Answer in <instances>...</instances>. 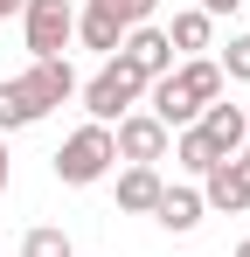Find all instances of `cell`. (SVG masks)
I'll use <instances>...</instances> for the list:
<instances>
[{"instance_id":"cell-21","label":"cell","mask_w":250,"mask_h":257,"mask_svg":"<svg viewBox=\"0 0 250 257\" xmlns=\"http://www.w3.org/2000/svg\"><path fill=\"white\" fill-rule=\"evenodd\" d=\"M7 174H14V160H7V139H0V195H7Z\"/></svg>"},{"instance_id":"cell-16","label":"cell","mask_w":250,"mask_h":257,"mask_svg":"<svg viewBox=\"0 0 250 257\" xmlns=\"http://www.w3.org/2000/svg\"><path fill=\"white\" fill-rule=\"evenodd\" d=\"M215 160H222V153H215V146H208L195 125H188V132H174V167H181V174H208Z\"/></svg>"},{"instance_id":"cell-13","label":"cell","mask_w":250,"mask_h":257,"mask_svg":"<svg viewBox=\"0 0 250 257\" xmlns=\"http://www.w3.org/2000/svg\"><path fill=\"white\" fill-rule=\"evenodd\" d=\"M77 42H83V49H97V56L111 63V56H118V42H125V28L111 21V14H97V7H83V14H77Z\"/></svg>"},{"instance_id":"cell-11","label":"cell","mask_w":250,"mask_h":257,"mask_svg":"<svg viewBox=\"0 0 250 257\" xmlns=\"http://www.w3.org/2000/svg\"><path fill=\"white\" fill-rule=\"evenodd\" d=\"M202 188H160V202H153V222H160V229H174V236H181V229H195V222H202Z\"/></svg>"},{"instance_id":"cell-17","label":"cell","mask_w":250,"mask_h":257,"mask_svg":"<svg viewBox=\"0 0 250 257\" xmlns=\"http://www.w3.org/2000/svg\"><path fill=\"white\" fill-rule=\"evenodd\" d=\"M21 257H77V250H70V236H63L56 222H42V229L21 236Z\"/></svg>"},{"instance_id":"cell-24","label":"cell","mask_w":250,"mask_h":257,"mask_svg":"<svg viewBox=\"0 0 250 257\" xmlns=\"http://www.w3.org/2000/svg\"><path fill=\"white\" fill-rule=\"evenodd\" d=\"M243 153H250V125H243Z\"/></svg>"},{"instance_id":"cell-10","label":"cell","mask_w":250,"mask_h":257,"mask_svg":"<svg viewBox=\"0 0 250 257\" xmlns=\"http://www.w3.org/2000/svg\"><path fill=\"white\" fill-rule=\"evenodd\" d=\"M28 84H35V97L56 111V104L77 97V70H70V56H42V63H28Z\"/></svg>"},{"instance_id":"cell-8","label":"cell","mask_w":250,"mask_h":257,"mask_svg":"<svg viewBox=\"0 0 250 257\" xmlns=\"http://www.w3.org/2000/svg\"><path fill=\"white\" fill-rule=\"evenodd\" d=\"M146 111H153V118H160L167 132H188V125H195V118H202V104H195V97H188V90L174 84V70H167V77H153V84H146Z\"/></svg>"},{"instance_id":"cell-23","label":"cell","mask_w":250,"mask_h":257,"mask_svg":"<svg viewBox=\"0 0 250 257\" xmlns=\"http://www.w3.org/2000/svg\"><path fill=\"white\" fill-rule=\"evenodd\" d=\"M236 257H250V243H236Z\"/></svg>"},{"instance_id":"cell-2","label":"cell","mask_w":250,"mask_h":257,"mask_svg":"<svg viewBox=\"0 0 250 257\" xmlns=\"http://www.w3.org/2000/svg\"><path fill=\"white\" fill-rule=\"evenodd\" d=\"M77 97H83V111H90V125H118L125 111H139V97H146V77L139 70H125L118 56L90 77V84H77Z\"/></svg>"},{"instance_id":"cell-6","label":"cell","mask_w":250,"mask_h":257,"mask_svg":"<svg viewBox=\"0 0 250 257\" xmlns=\"http://www.w3.org/2000/svg\"><path fill=\"white\" fill-rule=\"evenodd\" d=\"M118 63H125V70H139V77L153 84V77H167V70H174V49H167V35L153 28V21H146V28H125Z\"/></svg>"},{"instance_id":"cell-1","label":"cell","mask_w":250,"mask_h":257,"mask_svg":"<svg viewBox=\"0 0 250 257\" xmlns=\"http://www.w3.org/2000/svg\"><path fill=\"white\" fill-rule=\"evenodd\" d=\"M118 167V146H111V125H77L63 146H56V181L63 188H90Z\"/></svg>"},{"instance_id":"cell-14","label":"cell","mask_w":250,"mask_h":257,"mask_svg":"<svg viewBox=\"0 0 250 257\" xmlns=\"http://www.w3.org/2000/svg\"><path fill=\"white\" fill-rule=\"evenodd\" d=\"M208 28H215V21H208L202 7H181V14L167 21L160 35H167V49H181V56H195V49H208Z\"/></svg>"},{"instance_id":"cell-22","label":"cell","mask_w":250,"mask_h":257,"mask_svg":"<svg viewBox=\"0 0 250 257\" xmlns=\"http://www.w3.org/2000/svg\"><path fill=\"white\" fill-rule=\"evenodd\" d=\"M21 7H28V0H0V21H7V14H21Z\"/></svg>"},{"instance_id":"cell-20","label":"cell","mask_w":250,"mask_h":257,"mask_svg":"<svg viewBox=\"0 0 250 257\" xmlns=\"http://www.w3.org/2000/svg\"><path fill=\"white\" fill-rule=\"evenodd\" d=\"M195 7H202L208 21H215V14H236V7H243V0H195Z\"/></svg>"},{"instance_id":"cell-18","label":"cell","mask_w":250,"mask_h":257,"mask_svg":"<svg viewBox=\"0 0 250 257\" xmlns=\"http://www.w3.org/2000/svg\"><path fill=\"white\" fill-rule=\"evenodd\" d=\"M90 7H97V14H111V21H118V28H146V21H153V7H160V0H90Z\"/></svg>"},{"instance_id":"cell-4","label":"cell","mask_w":250,"mask_h":257,"mask_svg":"<svg viewBox=\"0 0 250 257\" xmlns=\"http://www.w3.org/2000/svg\"><path fill=\"white\" fill-rule=\"evenodd\" d=\"M111 146H118V160H125V167H153V160H167L174 132H167L153 111H125L118 125H111Z\"/></svg>"},{"instance_id":"cell-3","label":"cell","mask_w":250,"mask_h":257,"mask_svg":"<svg viewBox=\"0 0 250 257\" xmlns=\"http://www.w3.org/2000/svg\"><path fill=\"white\" fill-rule=\"evenodd\" d=\"M21 35H28V56H70L77 42V7L70 0H28L21 7Z\"/></svg>"},{"instance_id":"cell-12","label":"cell","mask_w":250,"mask_h":257,"mask_svg":"<svg viewBox=\"0 0 250 257\" xmlns=\"http://www.w3.org/2000/svg\"><path fill=\"white\" fill-rule=\"evenodd\" d=\"M160 167H125L118 174V209L125 215H153V202H160Z\"/></svg>"},{"instance_id":"cell-5","label":"cell","mask_w":250,"mask_h":257,"mask_svg":"<svg viewBox=\"0 0 250 257\" xmlns=\"http://www.w3.org/2000/svg\"><path fill=\"white\" fill-rule=\"evenodd\" d=\"M202 209L215 215H243L250 209V153H229L202 174Z\"/></svg>"},{"instance_id":"cell-7","label":"cell","mask_w":250,"mask_h":257,"mask_svg":"<svg viewBox=\"0 0 250 257\" xmlns=\"http://www.w3.org/2000/svg\"><path fill=\"white\" fill-rule=\"evenodd\" d=\"M243 125H250V111H243V104H222V97L202 104V118H195V132H202L222 160H229V153H243Z\"/></svg>"},{"instance_id":"cell-19","label":"cell","mask_w":250,"mask_h":257,"mask_svg":"<svg viewBox=\"0 0 250 257\" xmlns=\"http://www.w3.org/2000/svg\"><path fill=\"white\" fill-rule=\"evenodd\" d=\"M222 84H250V35H229V49H222Z\"/></svg>"},{"instance_id":"cell-9","label":"cell","mask_w":250,"mask_h":257,"mask_svg":"<svg viewBox=\"0 0 250 257\" xmlns=\"http://www.w3.org/2000/svg\"><path fill=\"white\" fill-rule=\"evenodd\" d=\"M35 118H49V104L35 97V84L28 77H0V139L21 125H35Z\"/></svg>"},{"instance_id":"cell-15","label":"cell","mask_w":250,"mask_h":257,"mask_svg":"<svg viewBox=\"0 0 250 257\" xmlns=\"http://www.w3.org/2000/svg\"><path fill=\"white\" fill-rule=\"evenodd\" d=\"M174 84L188 90V97H195V104H215V97H222V70H215V63H208V56H188V63H181V70H174Z\"/></svg>"}]
</instances>
